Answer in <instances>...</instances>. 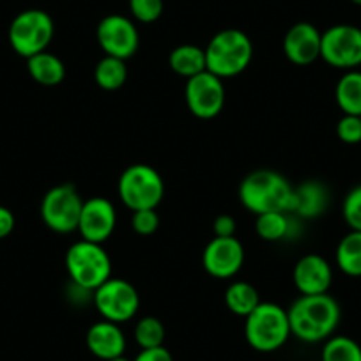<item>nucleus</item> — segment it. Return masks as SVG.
I'll return each instance as SVG.
<instances>
[{"instance_id": "obj_1", "label": "nucleus", "mask_w": 361, "mask_h": 361, "mask_svg": "<svg viewBox=\"0 0 361 361\" xmlns=\"http://www.w3.org/2000/svg\"><path fill=\"white\" fill-rule=\"evenodd\" d=\"M289 315L290 333L298 340L307 343L326 342L338 328L342 310L338 301L326 294L300 296L290 308Z\"/></svg>"}, {"instance_id": "obj_2", "label": "nucleus", "mask_w": 361, "mask_h": 361, "mask_svg": "<svg viewBox=\"0 0 361 361\" xmlns=\"http://www.w3.org/2000/svg\"><path fill=\"white\" fill-rule=\"evenodd\" d=\"M239 200L253 214L294 211V186L275 170H253L241 180Z\"/></svg>"}, {"instance_id": "obj_3", "label": "nucleus", "mask_w": 361, "mask_h": 361, "mask_svg": "<svg viewBox=\"0 0 361 361\" xmlns=\"http://www.w3.org/2000/svg\"><path fill=\"white\" fill-rule=\"evenodd\" d=\"M207 71L218 78H232L245 71L253 59V43L239 29H224L214 34L206 48Z\"/></svg>"}, {"instance_id": "obj_4", "label": "nucleus", "mask_w": 361, "mask_h": 361, "mask_svg": "<svg viewBox=\"0 0 361 361\" xmlns=\"http://www.w3.org/2000/svg\"><path fill=\"white\" fill-rule=\"evenodd\" d=\"M66 271L75 287L94 293L112 279V259L103 245L80 239L66 253Z\"/></svg>"}, {"instance_id": "obj_5", "label": "nucleus", "mask_w": 361, "mask_h": 361, "mask_svg": "<svg viewBox=\"0 0 361 361\" xmlns=\"http://www.w3.org/2000/svg\"><path fill=\"white\" fill-rule=\"evenodd\" d=\"M290 324L287 310L276 303H262L245 317V338L259 353H273L289 340Z\"/></svg>"}, {"instance_id": "obj_6", "label": "nucleus", "mask_w": 361, "mask_h": 361, "mask_svg": "<svg viewBox=\"0 0 361 361\" xmlns=\"http://www.w3.org/2000/svg\"><path fill=\"white\" fill-rule=\"evenodd\" d=\"M119 199L128 209H156L165 195V183L158 170L145 163L130 165L117 183Z\"/></svg>"}, {"instance_id": "obj_7", "label": "nucleus", "mask_w": 361, "mask_h": 361, "mask_svg": "<svg viewBox=\"0 0 361 361\" xmlns=\"http://www.w3.org/2000/svg\"><path fill=\"white\" fill-rule=\"evenodd\" d=\"M55 36L54 18L43 9H25L9 25V44L20 57L47 51Z\"/></svg>"}, {"instance_id": "obj_8", "label": "nucleus", "mask_w": 361, "mask_h": 361, "mask_svg": "<svg viewBox=\"0 0 361 361\" xmlns=\"http://www.w3.org/2000/svg\"><path fill=\"white\" fill-rule=\"evenodd\" d=\"M85 200L73 185H59L48 190L41 202V218L50 231L69 234L78 231L80 214Z\"/></svg>"}, {"instance_id": "obj_9", "label": "nucleus", "mask_w": 361, "mask_h": 361, "mask_svg": "<svg viewBox=\"0 0 361 361\" xmlns=\"http://www.w3.org/2000/svg\"><path fill=\"white\" fill-rule=\"evenodd\" d=\"M321 59L331 68L350 71L361 66V29L338 23L322 32Z\"/></svg>"}, {"instance_id": "obj_10", "label": "nucleus", "mask_w": 361, "mask_h": 361, "mask_svg": "<svg viewBox=\"0 0 361 361\" xmlns=\"http://www.w3.org/2000/svg\"><path fill=\"white\" fill-rule=\"evenodd\" d=\"M94 305L105 321L128 322L140 308V296L133 283L123 279H109L94 290Z\"/></svg>"}, {"instance_id": "obj_11", "label": "nucleus", "mask_w": 361, "mask_h": 361, "mask_svg": "<svg viewBox=\"0 0 361 361\" xmlns=\"http://www.w3.org/2000/svg\"><path fill=\"white\" fill-rule=\"evenodd\" d=\"M185 96L186 105L193 116L204 121L214 119L225 106L224 80L209 71L199 73L186 80Z\"/></svg>"}, {"instance_id": "obj_12", "label": "nucleus", "mask_w": 361, "mask_h": 361, "mask_svg": "<svg viewBox=\"0 0 361 361\" xmlns=\"http://www.w3.org/2000/svg\"><path fill=\"white\" fill-rule=\"evenodd\" d=\"M96 37L105 55L123 59V61L133 57L140 47V34H138L137 25L123 15L105 16L98 23Z\"/></svg>"}, {"instance_id": "obj_13", "label": "nucleus", "mask_w": 361, "mask_h": 361, "mask_svg": "<svg viewBox=\"0 0 361 361\" xmlns=\"http://www.w3.org/2000/svg\"><path fill=\"white\" fill-rule=\"evenodd\" d=\"M245 262V248L238 238H213L202 253L206 273L220 280L235 276Z\"/></svg>"}, {"instance_id": "obj_14", "label": "nucleus", "mask_w": 361, "mask_h": 361, "mask_svg": "<svg viewBox=\"0 0 361 361\" xmlns=\"http://www.w3.org/2000/svg\"><path fill=\"white\" fill-rule=\"evenodd\" d=\"M117 225V213L114 204L105 197H92L85 200L78 221L82 239L103 245L112 238Z\"/></svg>"}, {"instance_id": "obj_15", "label": "nucleus", "mask_w": 361, "mask_h": 361, "mask_svg": "<svg viewBox=\"0 0 361 361\" xmlns=\"http://www.w3.org/2000/svg\"><path fill=\"white\" fill-rule=\"evenodd\" d=\"M293 280L301 296L326 294L331 287L333 269L322 255L308 253L301 257L294 266Z\"/></svg>"}, {"instance_id": "obj_16", "label": "nucleus", "mask_w": 361, "mask_h": 361, "mask_svg": "<svg viewBox=\"0 0 361 361\" xmlns=\"http://www.w3.org/2000/svg\"><path fill=\"white\" fill-rule=\"evenodd\" d=\"M322 32L308 22L294 23L283 37V54L293 64L308 66L321 59Z\"/></svg>"}, {"instance_id": "obj_17", "label": "nucleus", "mask_w": 361, "mask_h": 361, "mask_svg": "<svg viewBox=\"0 0 361 361\" xmlns=\"http://www.w3.org/2000/svg\"><path fill=\"white\" fill-rule=\"evenodd\" d=\"M85 342L90 354H94L103 361L124 356V350H126V336L123 329L119 328V324L105 321V319L90 326Z\"/></svg>"}, {"instance_id": "obj_18", "label": "nucleus", "mask_w": 361, "mask_h": 361, "mask_svg": "<svg viewBox=\"0 0 361 361\" xmlns=\"http://www.w3.org/2000/svg\"><path fill=\"white\" fill-rule=\"evenodd\" d=\"M329 206V190L321 180H305L294 188V211L300 218H317L326 213Z\"/></svg>"}, {"instance_id": "obj_19", "label": "nucleus", "mask_w": 361, "mask_h": 361, "mask_svg": "<svg viewBox=\"0 0 361 361\" xmlns=\"http://www.w3.org/2000/svg\"><path fill=\"white\" fill-rule=\"evenodd\" d=\"M27 69L34 82L44 87H55L66 78L64 62L48 50L27 59Z\"/></svg>"}, {"instance_id": "obj_20", "label": "nucleus", "mask_w": 361, "mask_h": 361, "mask_svg": "<svg viewBox=\"0 0 361 361\" xmlns=\"http://www.w3.org/2000/svg\"><path fill=\"white\" fill-rule=\"evenodd\" d=\"M170 69L183 78H192L199 73L207 71L206 50L195 44H180L170 51Z\"/></svg>"}, {"instance_id": "obj_21", "label": "nucleus", "mask_w": 361, "mask_h": 361, "mask_svg": "<svg viewBox=\"0 0 361 361\" xmlns=\"http://www.w3.org/2000/svg\"><path fill=\"white\" fill-rule=\"evenodd\" d=\"M335 99L342 114L361 116V71H345L335 87Z\"/></svg>"}, {"instance_id": "obj_22", "label": "nucleus", "mask_w": 361, "mask_h": 361, "mask_svg": "<svg viewBox=\"0 0 361 361\" xmlns=\"http://www.w3.org/2000/svg\"><path fill=\"white\" fill-rule=\"evenodd\" d=\"M338 269L347 276H361V232L350 231L340 239L335 252Z\"/></svg>"}, {"instance_id": "obj_23", "label": "nucleus", "mask_w": 361, "mask_h": 361, "mask_svg": "<svg viewBox=\"0 0 361 361\" xmlns=\"http://www.w3.org/2000/svg\"><path fill=\"white\" fill-rule=\"evenodd\" d=\"M293 224L294 221L289 218V213L271 211V213H264L257 216L255 231L260 239L275 243L293 235V231H294Z\"/></svg>"}, {"instance_id": "obj_24", "label": "nucleus", "mask_w": 361, "mask_h": 361, "mask_svg": "<svg viewBox=\"0 0 361 361\" xmlns=\"http://www.w3.org/2000/svg\"><path fill=\"white\" fill-rule=\"evenodd\" d=\"M225 305L232 314L246 317L260 305L259 293L252 283L238 280V282H232L225 290Z\"/></svg>"}, {"instance_id": "obj_25", "label": "nucleus", "mask_w": 361, "mask_h": 361, "mask_svg": "<svg viewBox=\"0 0 361 361\" xmlns=\"http://www.w3.org/2000/svg\"><path fill=\"white\" fill-rule=\"evenodd\" d=\"M94 80L96 83L105 90L121 89L128 80L126 61L105 55V57L96 64Z\"/></svg>"}, {"instance_id": "obj_26", "label": "nucleus", "mask_w": 361, "mask_h": 361, "mask_svg": "<svg viewBox=\"0 0 361 361\" xmlns=\"http://www.w3.org/2000/svg\"><path fill=\"white\" fill-rule=\"evenodd\" d=\"M322 361H361V345L350 336H329L321 353Z\"/></svg>"}, {"instance_id": "obj_27", "label": "nucleus", "mask_w": 361, "mask_h": 361, "mask_svg": "<svg viewBox=\"0 0 361 361\" xmlns=\"http://www.w3.org/2000/svg\"><path fill=\"white\" fill-rule=\"evenodd\" d=\"M133 335L140 349H154L165 342V326L156 317H142L135 326Z\"/></svg>"}, {"instance_id": "obj_28", "label": "nucleus", "mask_w": 361, "mask_h": 361, "mask_svg": "<svg viewBox=\"0 0 361 361\" xmlns=\"http://www.w3.org/2000/svg\"><path fill=\"white\" fill-rule=\"evenodd\" d=\"M343 221L350 231L361 232V185L354 186L342 202Z\"/></svg>"}, {"instance_id": "obj_29", "label": "nucleus", "mask_w": 361, "mask_h": 361, "mask_svg": "<svg viewBox=\"0 0 361 361\" xmlns=\"http://www.w3.org/2000/svg\"><path fill=\"white\" fill-rule=\"evenodd\" d=\"M130 11L137 22L154 23L163 15V0H130Z\"/></svg>"}, {"instance_id": "obj_30", "label": "nucleus", "mask_w": 361, "mask_h": 361, "mask_svg": "<svg viewBox=\"0 0 361 361\" xmlns=\"http://www.w3.org/2000/svg\"><path fill=\"white\" fill-rule=\"evenodd\" d=\"M336 137H338L343 144H361V116H349V114H343L338 119V123H336Z\"/></svg>"}, {"instance_id": "obj_31", "label": "nucleus", "mask_w": 361, "mask_h": 361, "mask_svg": "<svg viewBox=\"0 0 361 361\" xmlns=\"http://www.w3.org/2000/svg\"><path fill=\"white\" fill-rule=\"evenodd\" d=\"M131 227L140 235L154 234L159 227V216L156 209L135 211L133 216H131Z\"/></svg>"}, {"instance_id": "obj_32", "label": "nucleus", "mask_w": 361, "mask_h": 361, "mask_svg": "<svg viewBox=\"0 0 361 361\" xmlns=\"http://www.w3.org/2000/svg\"><path fill=\"white\" fill-rule=\"evenodd\" d=\"M214 238H234L235 235V220L231 214H220L213 224Z\"/></svg>"}, {"instance_id": "obj_33", "label": "nucleus", "mask_w": 361, "mask_h": 361, "mask_svg": "<svg viewBox=\"0 0 361 361\" xmlns=\"http://www.w3.org/2000/svg\"><path fill=\"white\" fill-rule=\"evenodd\" d=\"M133 361H173L172 354L165 345L154 349H142Z\"/></svg>"}, {"instance_id": "obj_34", "label": "nucleus", "mask_w": 361, "mask_h": 361, "mask_svg": "<svg viewBox=\"0 0 361 361\" xmlns=\"http://www.w3.org/2000/svg\"><path fill=\"white\" fill-rule=\"evenodd\" d=\"M15 214L11 213V209L0 206V239L8 238L13 231H15Z\"/></svg>"}, {"instance_id": "obj_35", "label": "nucleus", "mask_w": 361, "mask_h": 361, "mask_svg": "<svg viewBox=\"0 0 361 361\" xmlns=\"http://www.w3.org/2000/svg\"><path fill=\"white\" fill-rule=\"evenodd\" d=\"M110 361H130V360H128V357H124V356H119V357H114V360H110Z\"/></svg>"}, {"instance_id": "obj_36", "label": "nucleus", "mask_w": 361, "mask_h": 361, "mask_svg": "<svg viewBox=\"0 0 361 361\" xmlns=\"http://www.w3.org/2000/svg\"><path fill=\"white\" fill-rule=\"evenodd\" d=\"M350 2H353L354 6H360V8H361V0H350Z\"/></svg>"}]
</instances>
